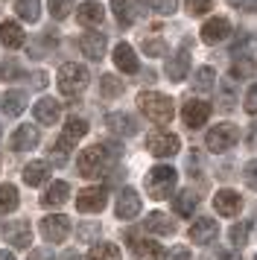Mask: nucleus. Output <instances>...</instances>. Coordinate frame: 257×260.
<instances>
[{"instance_id": "obj_1", "label": "nucleus", "mask_w": 257, "mask_h": 260, "mask_svg": "<svg viewBox=\"0 0 257 260\" xmlns=\"http://www.w3.org/2000/svg\"><path fill=\"white\" fill-rule=\"evenodd\" d=\"M117 155H120V146H117L114 141H105V143H100V146L85 149V152L76 158V167H79V173L85 178H100Z\"/></svg>"}, {"instance_id": "obj_2", "label": "nucleus", "mask_w": 257, "mask_h": 260, "mask_svg": "<svg viewBox=\"0 0 257 260\" xmlns=\"http://www.w3.org/2000/svg\"><path fill=\"white\" fill-rule=\"evenodd\" d=\"M138 106H140V111L146 114V120L158 123V126H164V123L173 120V100L158 94V91H140Z\"/></svg>"}, {"instance_id": "obj_3", "label": "nucleus", "mask_w": 257, "mask_h": 260, "mask_svg": "<svg viewBox=\"0 0 257 260\" xmlns=\"http://www.w3.org/2000/svg\"><path fill=\"white\" fill-rule=\"evenodd\" d=\"M58 91L65 96H76L82 94L85 88H88V82H91V73H88V68L85 64H61V71H58Z\"/></svg>"}, {"instance_id": "obj_4", "label": "nucleus", "mask_w": 257, "mask_h": 260, "mask_svg": "<svg viewBox=\"0 0 257 260\" xmlns=\"http://www.w3.org/2000/svg\"><path fill=\"white\" fill-rule=\"evenodd\" d=\"M175 181H178V173L173 167H152L146 173V193L152 199H167L175 190Z\"/></svg>"}, {"instance_id": "obj_5", "label": "nucleus", "mask_w": 257, "mask_h": 260, "mask_svg": "<svg viewBox=\"0 0 257 260\" xmlns=\"http://www.w3.org/2000/svg\"><path fill=\"white\" fill-rule=\"evenodd\" d=\"M237 138H240V132H237V126L234 123H219L216 129L208 132V149L210 152H228L234 143H237Z\"/></svg>"}, {"instance_id": "obj_6", "label": "nucleus", "mask_w": 257, "mask_h": 260, "mask_svg": "<svg viewBox=\"0 0 257 260\" xmlns=\"http://www.w3.org/2000/svg\"><path fill=\"white\" fill-rule=\"evenodd\" d=\"M146 149H149L155 158H170L181 149V141H178V135L173 132H152L149 141H146Z\"/></svg>"}, {"instance_id": "obj_7", "label": "nucleus", "mask_w": 257, "mask_h": 260, "mask_svg": "<svg viewBox=\"0 0 257 260\" xmlns=\"http://www.w3.org/2000/svg\"><path fill=\"white\" fill-rule=\"evenodd\" d=\"M105 205H108V190L105 187H85L76 196V208L82 213H97V211H103Z\"/></svg>"}, {"instance_id": "obj_8", "label": "nucleus", "mask_w": 257, "mask_h": 260, "mask_svg": "<svg viewBox=\"0 0 257 260\" xmlns=\"http://www.w3.org/2000/svg\"><path fill=\"white\" fill-rule=\"evenodd\" d=\"M208 117H210V103H205V100H190L181 108V120H184L187 129H202Z\"/></svg>"}, {"instance_id": "obj_9", "label": "nucleus", "mask_w": 257, "mask_h": 260, "mask_svg": "<svg viewBox=\"0 0 257 260\" xmlns=\"http://www.w3.org/2000/svg\"><path fill=\"white\" fill-rule=\"evenodd\" d=\"M41 234L50 240V243H65L70 234V219L65 213H53V216H47L44 222H41Z\"/></svg>"}, {"instance_id": "obj_10", "label": "nucleus", "mask_w": 257, "mask_h": 260, "mask_svg": "<svg viewBox=\"0 0 257 260\" xmlns=\"http://www.w3.org/2000/svg\"><path fill=\"white\" fill-rule=\"evenodd\" d=\"M216 234H219V228H216V219H210V216H199L196 222L190 225V240L196 246H210L216 240Z\"/></svg>"}, {"instance_id": "obj_11", "label": "nucleus", "mask_w": 257, "mask_h": 260, "mask_svg": "<svg viewBox=\"0 0 257 260\" xmlns=\"http://www.w3.org/2000/svg\"><path fill=\"white\" fill-rule=\"evenodd\" d=\"M114 18L120 21V26H132L143 15V3L140 0H111Z\"/></svg>"}, {"instance_id": "obj_12", "label": "nucleus", "mask_w": 257, "mask_h": 260, "mask_svg": "<svg viewBox=\"0 0 257 260\" xmlns=\"http://www.w3.org/2000/svg\"><path fill=\"white\" fill-rule=\"evenodd\" d=\"M108 129L114 132V135H120V138H132V135L140 132V120L135 114H120V111H114V114H108Z\"/></svg>"}, {"instance_id": "obj_13", "label": "nucleus", "mask_w": 257, "mask_h": 260, "mask_svg": "<svg viewBox=\"0 0 257 260\" xmlns=\"http://www.w3.org/2000/svg\"><path fill=\"white\" fill-rule=\"evenodd\" d=\"M231 36V21L228 18H210L208 24L202 26V41L205 44H219Z\"/></svg>"}, {"instance_id": "obj_14", "label": "nucleus", "mask_w": 257, "mask_h": 260, "mask_svg": "<svg viewBox=\"0 0 257 260\" xmlns=\"http://www.w3.org/2000/svg\"><path fill=\"white\" fill-rule=\"evenodd\" d=\"M128 237H132V251L138 260H167V248L158 246L155 240H138L135 234Z\"/></svg>"}, {"instance_id": "obj_15", "label": "nucleus", "mask_w": 257, "mask_h": 260, "mask_svg": "<svg viewBox=\"0 0 257 260\" xmlns=\"http://www.w3.org/2000/svg\"><path fill=\"white\" fill-rule=\"evenodd\" d=\"M79 50L91 61H100L105 56V36L103 32H85V36L79 38Z\"/></svg>"}, {"instance_id": "obj_16", "label": "nucleus", "mask_w": 257, "mask_h": 260, "mask_svg": "<svg viewBox=\"0 0 257 260\" xmlns=\"http://www.w3.org/2000/svg\"><path fill=\"white\" fill-rule=\"evenodd\" d=\"M138 213H140V196L132 187H126L117 199V216L120 219H135Z\"/></svg>"}, {"instance_id": "obj_17", "label": "nucleus", "mask_w": 257, "mask_h": 260, "mask_svg": "<svg viewBox=\"0 0 257 260\" xmlns=\"http://www.w3.org/2000/svg\"><path fill=\"white\" fill-rule=\"evenodd\" d=\"M187 73H190V53H187V50H178L175 56L167 59V76H170L173 82H181Z\"/></svg>"}, {"instance_id": "obj_18", "label": "nucleus", "mask_w": 257, "mask_h": 260, "mask_svg": "<svg viewBox=\"0 0 257 260\" xmlns=\"http://www.w3.org/2000/svg\"><path fill=\"white\" fill-rule=\"evenodd\" d=\"M38 141H41V135H38L35 126H21V129L12 135L9 143H12V149H15V152H23V149H35Z\"/></svg>"}, {"instance_id": "obj_19", "label": "nucleus", "mask_w": 257, "mask_h": 260, "mask_svg": "<svg viewBox=\"0 0 257 260\" xmlns=\"http://www.w3.org/2000/svg\"><path fill=\"white\" fill-rule=\"evenodd\" d=\"M35 120H41L44 126H53L61 120V106H58L53 96H44V100H38V106H35Z\"/></svg>"}, {"instance_id": "obj_20", "label": "nucleus", "mask_w": 257, "mask_h": 260, "mask_svg": "<svg viewBox=\"0 0 257 260\" xmlns=\"http://www.w3.org/2000/svg\"><path fill=\"white\" fill-rule=\"evenodd\" d=\"M213 208H216V213H222V216H237V213H240V196H237L234 190H219V193L213 196Z\"/></svg>"}, {"instance_id": "obj_21", "label": "nucleus", "mask_w": 257, "mask_h": 260, "mask_svg": "<svg viewBox=\"0 0 257 260\" xmlns=\"http://www.w3.org/2000/svg\"><path fill=\"white\" fill-rule=\"evenodd\" d=\"M0 41L6 44V50H18V47H23L26 32H23L15 21H3V24H0Z\"/></svg>"}, {"instance_id": "obj_22", "label": "nucleus", "mask_w": 257, "mask_h": 260, "mask_svg": "<svg viewBox=\"0 0 257 260\" xmlns=\"http://www.w3.org/2000/svg\"><path fill=\"white\" fill-rule=\"evenodd\" d=\"M146 231H149V234H158V237H170V234H175V222L167 213L155 211V213L146 216Z\"/></svg>"}, {"instance_id": "obj_23", "label": "nucleus", "mask_w": 257, "mask_h": 260, "mask_svg": "<svg viewBox=\"0 0 257 260\" xmlns=\"http://www.w3.org/2000/svg\"><path fill=\"white\" fill-rule=\"evenodd\" d=\"M68 199H70V187L65 184V181H53V184L44 190L41 205H44V208H58V205H65Z\"/></svg>"}, {"instance_id": "obj_24", "label": "nucleus", "mask_w": 257, "mask_h": 260, "mask_svg": "<svg viewBox=\"0 0 257 260\" xmlns=\"http://www.w3.org/2000/svg\"><path fill=\"white\" fill-rule=\"evenodd\" d=\"M6 240H9L15 248H29V240H33V228H29V222L6 225Z\"/></svg>"}, {"instance_id": "obj_25", "label": "nucleus", "mask_w": 257, "mask_h": 260, "mask_svg": "<svg viewBox=\"0 0 257 260\" xmlns=\"http://www.w3.org/2000/svg\"><path fill=\"white\" fill-rule=\"evenodd\" d=\"M114 64L123 73H138V56L128 44H117L114 47Z\"/></svg>"}, {"instance_id": "obj_26", "label": "nucleus", "mask_w": 257, "mask_h": 260, "mask_svg": "<svg viewBox=\"0 0 257 260\" xmlns=\"http://www.w3.org/2000/svg\"><path fill=\"white\" fill-rule=\"evenodd\" d=\"M76 18H79V24L85 26H100L105 18V9L100 3H82L79 9H76Z\"/></svg>"}, {"instance_id": "obj_27", "label": "nucleus", "mask_w": 257, "mask_h": 260, "mask_svg": "<svg viewBox=\"0 0 257 260\" xmlns=\"http://www.w3.org/2000/svg\"><path fill=\"white\" fill-rule=\"evenodd\" d=\"M26 103H29V96L23 94V91H9V94L3 96L0 106H3V114L6 117H18L23 108H26Z\"/></svg>"}, {"instance_id": "obj_28", "label": "nucleus", "mask_w": 257, "mask_h": 260, "mask_svg": "<svg viewBox=\"0 0 257 260\" xmlns=\"http://www.w3.org/2000/svg\"><path fill=\"white\" fill-rule=\"evenodd\" d=\"M196 205H199V196L193 190H178L175 193V213L178 216H193Z\"/></svg>"}, {"instance_id": "obj_29", "label": "nucleus", "mask_w": 257, "mask_h": 260, "mask_svg": "<svg viewBox=\"0 0 257 260\" xmlns=\"http://www.w3.org/2000/svg\"><path fill=\"white\" fill-rule=\"evenodd\" d=\"M47 176H50V167H47V161H33V164L23 170V181H26V184H33V187L44 184Z\"/></svg>"}, {"instance_id": "obj_30", "label": "nucleus", "mask_w": 257, "mask_h": 260, "mask_svg": "<svg viewBox=\"0 0 257 260\" xmlns=\"http://www.w3.org/2000/svg\"><path fill=\"white\" fill-rule=\"evenodd\" d=\"M213 82H216V73L210 71V68H199V71L193 73V88H196L199 94H210Z\"/></svg>"}, {"instance_id": "obj_31", "label": "nucleus", "mask_w": 257, "mask_h": 260, "mask_svg": "<svg viewBox=\"0 0 257 260\" xmlns=\"http://www.w3.org/2000/svg\"><path fill=\"white\" fill-rule=\"evenodd\" d=\"M85 135H88V120L73 117V120H68V123H65V135H61V138L73 143V141H79V138H85Z\"/></svg>"}, {"instance_id": "obj_32", "label": "nucleus", "mask_w": 257, "mask_h": 260, "mask_svg": "<svg viewBox=\"0 0 257 260\" xmlns=\"http://www.w3.org/2000/svg\"><path fill=\"white\" fill-rule=\"evenodd\" d=\"M100 94L103 96H120L123 94V79H117L114 73H103V76H100Z\"/></svg>"}, {"instance_id": "obj_33", "label": "nucleus", "mask_w": 257, "mask_h": 260, "mask_svg": "<svg viewBox=\"0 0 257 260\" xmlns=\"http://www.w3.org/2000/svg\"><path fill=\"white\" fill-rule=\"evenodd\" d=\"M70 146H73L70 141L58 138V141L50 146V152H47V155H50V161H53L56 167H65V164H68V155H70Z\"/></svg>"}, {"instance_id": "obj_34", "label": "nucleus", "mask_w": 257, "mask_h": 260, "mask_svg": "<svg viewBox=\"0 0 257 260\" xmlns=\"http://www.w3.org/2000/svg\"><path fill=\"white\" fill-rule=\"evenodd\" d=\"M88 260H123L120 257V248L111 246V243H100L88 251Z\"/></svg>"}, {"instance_id": "obj_35", "label": "nucleus", "mask_w": 257, "mask_h": 260, "mask_svg": "<svg viewBox=\"0 0 257 260\" xmlns=\"http://www.w3.org/2000/svg\"><path fill=\"white\" fill-rule=\"evenodd\" d=\"M231 73L237 76V79H248V76H254L257 73V61L248 59V56H240V59H234Z\"/></svg>"}, {"instance_id": "obj_36", "label": "nucleus", "mask_w": 257, "mask_h": 260, "mask_svg": "<svg viewBox=\"0 0 257 260\" xmlns=\"http://www.w3.org/2000/svg\"><path fill=\"white\" fill-rule=\"evenodd\" d=\"M38 3H41V0H18V3H15L18 18H23V21H38V12H41Z\"/></svg>"}, {"instance_id": "obj_37", "label": "nucleus", "mask_w": 257, "mask_h": 260, "mask_svg": "<svg viewBox=\"0 0 257 260\" xmlns=\"http://www.w3.org/2000/svg\"><path fill=\"white\" fill-rule=\"evenodd\" d=\"M18 208V190L12 187V184H0V211L9 213Z\"/></svg>"}, {"instance_id": "obj_38", "label": "nucleus", "mask_w": 257, "mask_h": 260, "mask_svg": "<svg viewBox=\"0 0 257 260\" xmlns=\"http://www.w3.org/2000/svg\"><path fill=\"white\" fill-rule=\"evenodd\" d=\"M248 231H251V222H237L231 228V243L243 248L245 243H248Z\"/></svg>"}, {"instance_id": "obj_39", "label": "nucleus", "mask_w": 257, "mask_h": 260, "mask_svg": "<svg viewBox=\"0 0 257 260\" xmlns=\"http://www.w3.org/2000/svg\"><path fill=\"white\" fill-rule=\"evenodd\" d=\"M73 12V0H50V15L61 21V18H68Z\"/></svg>"}, {"instance_id": "obj_40", "label": "nucleus", "mask_w": 257, "mask_h": 260, "mask_svg": "<svg viewBox=\"0 0 257 260\" xmlns=\"http://www.w3.org/2000/svg\"><path fill=\"white\" fill-rule=\"evenodd\" d=\"M76 237H79V240H85V243H91V240H97V237H100V225H97V222L76 225Z\"/></svg>"}, {"instance_id": "obj_41", "label": "nucleus", "mask_w": 257, "mask_h": 260, "mask_svg": "<svg viewBox=\"0 0 257 260\" xmlns=\"http://www.w3.org/2000/svg\"><path fill=\"white\" fill-rule=\"evenodd\" d=\"M149 6H152V12H158V15H173L178 9V0H149Z\"/></svg>"}, {"instance_id": "obj_42", "label": "nucleus", "mask_w": 257, "mask_h": 260, "mask_svg": "<svg viewBox=\"0 0 257 260\" xmlns=\"http://www.w3.org/2000/svg\"><path fill=\"white\" fill-rule=\"evenodd\" d=\"M210 6H213V0H187V12L190 15H205L210 12Z\"/></svg>"}, {"instance_id": "obj_43", "label": "nucleus", "mask_w": 257, "mask_h": 260, "mask_svg": "<svg viewBox=\"0 0 257 260\" xmlns=\"http://www.w3.org/2000/svg\"><path fill=\"white\" fill-rule=\"evenodd\" d=\"M143 50H146V56H161L164 50H167V44H164L161 38H143Z\"/></svg>"}, {"instance_id": "obj_44", "label": "nucleus", "mask_w": 257, "mask_h": 260, "mask_svg": "<svg viewBox=\"0 0 257 260\" xmlns=\"http://www.w3.org/2000/svg\"><path fill=\"white\" fill-rule=\"evenodd\" d=\"M243 178H245V184H248V187H257V158L243 167Z\"/></svg>"}, {"instance_id": "obj_45", "label": "nucleus", "mask_w": 257, "mask_h": 260, "mask_svg": "<svg viewBox=\"0 0 257 260\" xmlns=\"http://www.w3.org/2000/svg\"><path fill=\"white\" fill-rule=\"evenodd\" d=\"M243 108L248 114H257V85L248 88V94H245V100H243Z\"/></svg>"}, {"instance_id": "obj_46", "label": "nucleus", "mask_w": 257, "mask_h": 260, "mask_svg": "<svg viewBox=\"0 0 257 260\" xmlns=\"http://www.w3.org/2000/svg\"><path fill=\"white\" fill-rule=\"evenodd\" d=\"M231 82H222V103H219V106H222V111H231V108H234V100H231Z\"/></svg>"}, {"instance_id": "obj_47", "label": "nucleus", "mask_w": 257, "mask_h": 260, "mask_svg": "<svg viewBox=\"0 0 257 260\" xmlns=\"http://www.w3.org/2000/svg\"><path fill=\"white\" fill-rule=\"evenodd\" d=\"M234 9H243V12H254L257 9V0H228Z\"/></svg>"}, {"instance_id": "obj_48", "label": "nucleus", "mask_w": 257, "mask_h": 260, "mask_svg": "<svg viewBox=\"0 0 257 260\" xmlns=\"http://www.w3.org/2000/svg\"><path fill=\"white\" fill-rule=\"evenodd\" d=\"M167 260H190V251L184 246H175L173 251H167Z\"/></svg>"}, {"instance_id": "obj_49", "label": "nucleus", "mask_w": 257, "mask_h": 260, "mask_svg": "<svg viewBox=\"0 0 257 260\" xmlns=\"http://www.w3.org/2000/svg\"><path fill=\"white\" fill-rule=\"evenodd\" d=\"M29 260H56V257H53V251H47V248H35L33 254H29Z\"/></svg>"}, {"instance_id": "obj_50", "label": "nucleus", "mask_w": 257, "mask_h": 260, "mask_svg": "<svg viewBox=\"0 0 257 260\" xmlns=\"http://www.w3.org/2000/svg\"><path fill=\"white\" fill-rule=\"evenodd\" d=\"M0 71H3V73H0L3 79H15V76H18V64H12V61H9V64H3Z\"/></svg>"}, {"instance_id": "obj_51", "label": "nucleus", "mask_w": 257, "mask_h": 260, "mask_svg": "<svg viewBox=\"0 0 257 260\" xmlns=\"http://www.w3.org/2000/svg\"><path fill=\"white\" fill-rule=\"evenodd\" d=\"M248 146H251V149H257V123L251 126V132H248Z\"/></svg>"}, {"instance_id": "obj_52", "label": "nucleus", "mask_w": 257, "mask_h": 260, "mask_svg": "<svg viewBox=\"0 0 257 260\" xmlns=\"http://www.w3.org/2000/svg\"><path fill=\"white\" fill-rule=\"evenodd\" d=\"M0 260H15V254L12 251H0Z\"/></svg>"}, {"instance_id": "obj_53", "label": "nucleus", "mask_w": 257, "mask_h": 260, "mask_svg": "<svg viewBox=\"0 0 257 260\" xmlns=\"http://www.w3.org/2000/svg\"><path fill=\"white\" fill-rule=\"evenodd\" d=\"M254 260H257V254H254Z\"/></svg>"}]
</instances>
